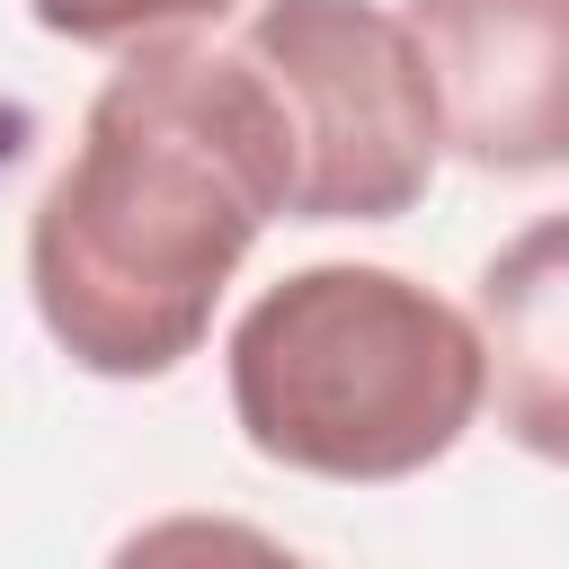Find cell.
I'll return each instance as SVG.
<instances>
[{
    "label": "cell",
    "mask_w": 569,
    "mask_h": 569,
    "mask_svg": "<svg viewBox=\"0 0 569 569\" xmlns=\"http://www.w3.org/2000/svg\"><path fill=\"white\" fill-rule=\"evenodd\" d=\"M400 36L453 160L489 178H551L569 160V0H409Z\"/></svg>",
    "instance_id": "cell-4"
},
{
    "label": "cell",
    "mask_w": 569,
    "mask_h": 569,
    "mask_svg": "<svg viewBox=\"0 0 569 569\" xmlns=\"http://www.w3.org/2000/svg\"><path fill=\"white\" fill-rule=\"evenodd\" d=\"M284 116L240 44H204L196 27L124 44L27 213L44 338L107 382L178 373L204 347L222 284L284 213Z\"/></svg>",
    "instance_id": "cell-1"
},
{
    "label": "cell",
    "mask_w": 569,
    "mask_h": 569,
    "mask_svg": "<svg viewBox=\"0 0 569 569\" xmlns=\"http://www.w3.org/2000/svg\"><path fill=\"white\" fill-rule=\"evenodd\" d=\"M240 53L284 116L293 222H391L427 196L445 142L400 9L373 0H258Z\"/></svg>",
    "instance_id": "cell-3"
},
{
    "label": "cell",
    "mask_w": 569,
    "mask_h": 569,
    "mask_svg": "<svg viewBox=\"0 0 569 569\" xmlns=\"http://www.w3.org/2000/svg\"><path fill=\"white\" fill-rule=\"evenodd\" d=\"M222 382L249 453L302 480L382 489L471 436L489 400V338L400 267L320 258L231 320Z\"/></svg>",
    "instance_id": "cell-2"
},
{
    "label": "cell",
    "mask_w": 569,
    "mask_h": 569,
    "mask_svg": "<svg viewBox=\"0 0 569 569\" xmlns=\"http://www.w3.org/2000/svg\"><path fill=\"white\" fill-rule=\"evenodd\" d=\"M44 36L62 44H142V36H187V27H213L231 18L240 0H27Z\"/></svg>",
    "instance_id": "cell-6"
},
{
    "label": "cell",
    "mask_w": 569,
    "mask_h": 569,
    "mask_svg": "<svg viewBox=\"0 0 569 569\" xmlns=\"http://www.w3.org/2000/svg\"><path fill=\"white\" fill-rule=\"evenodd\" d=\"M480 311L498 338V400L533 453H560V222H533L489 258Z\"/></svg>",
    "instance_id": "cell-5"
}]
</instances>
